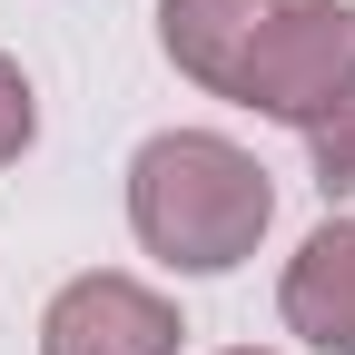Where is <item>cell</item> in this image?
<instances>
[{
  "mask_svg": "<svg viewBox=\"0 0 355 355\" xmlns=\"http://www.w3.org/2000/svg\"><path fill=\"white\" fill-rule=\"evenodd\" d=\"M266 217H277L266 168L217 128H158L128 158V227L148 257L188 266V277H227L237 257H257Z\"/></svg>",
  "mask_w": 355,
  "mask_h": 355,
  "instance_id": "cell-1",
  "label": "cell"
},
{
  "mask_svg": "<svg viewBox=\"0 0 355 355\" xmlns=\"http://www.w3.org/2000/svg\"><path fill=\"white\" fill-rule=\"evenodd\" d=\"M227 99L286 119V128H316L355 99V0H277L257 30V50L237 60Z\"/></svg>",
  "mask_w": 355,
  "mask_h": 355,
  "instance_id": "cell-2",
  "label": "cell"
},
{
  "mask_svg": "<svg viewBox=\"0 0 355 355\" xmlns=\"http://www.w3.org/2000/svg\"><path fill=\"white\" fill-rule=\"evenodd\" d=\"M178 306L139 277H69L40 316V355H178Z\"/></svg>",
  "mask_w": 355,
  "mask_h": 355,
  "instance_id": "cell-3",
  "label": "cell"
},
{
  "mask_svg": "<svg viewBox=\"0 0 355 355\" xmlns=\"http://www.w3.org/2000/svg\"><path fill=\"white\" fill-rule=\"evenodd\" d=\"M277 306H286V336H306L316 355H355V217H326L286 257Z\"/></svg>",
  "mask_w": 355,
  "mask_h": 355,
  "instance_id": "cell-4",
  "label": "cell"
},
{
  "mask_svg": "<svg viewBox=\"0 0 355 355\" xmlns=\"http://www.w3.org/2000/svg\"><path fill=\"white\" fill-rule=\"evenodd\" d=\"M266 10H277V0H158V50L188 69L198 89L227 99L237 60L257 50V30H266Z\"/></svg>",
  "mask_w": 355,
  "mask_h": 355,
  "instance_id": "cell-5",
  "label": "cell"
},
{
  "mask_svg": "<svg viewBox=\"0 0 355 355\" xmlns=\"http://www.w3.org/2000/svg\"><path fill=\"white\" fill-rule=\"evenodd\" d=\"M306 158H316V188H326V198H345V188H355V99H345L336 119L306 128Z\"/></svg>",
  "mask_w": 355,
  "mask_h": 355,
  "instance_id": "cell-6",
  "label": "cell"
},
{
  "mask_svg": "<svg viewBox=\"0 0 355 355\" xmlns=\"http://www.w3.org/2000/svg\"><path fill=\"white\" fill-rule=\"evenodd\" d=\"M30 128H40V99H30V79L0 60V168H10L20 148H30Z\"/></svg>",
  "mask_w": 355,
  "mask_h": 355,
  "instance_id": "cell-7",
  "label": "cell"
},
{
  "mask_svg": "<svg viewBox=\"0 0 355 355\" xmlns=\"http://www.w3.org/2000/svg\"><path fill=\"white\" fill-rule=\"evenodd\" d=\"M227 355H257V345H227Z\"/></svg>",
  "mask_w": 355,
  "mask_h": 355,
  "instance_id": "cell-8",
  "label": "cell"
}]
</instances>
